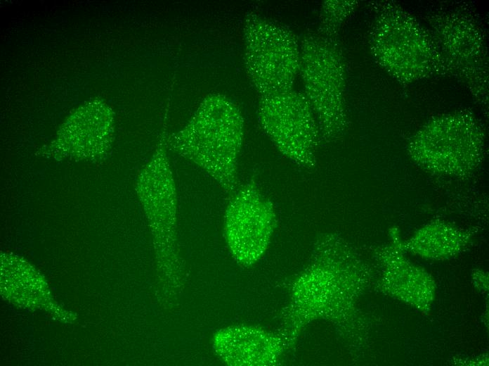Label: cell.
Masks as SVG:
<instances>
[{
	"label": "cell",
	"mask_w": 489,
	"mask_h": 366,
	"mask_svg": "<svg viewBox=\"0 0 489 366\" xmlns=\"http://www.w3.org/2000/svg\"><path fill=\"white\" fill-rule=\"evenodd\" d=\"M354 2L325 1L320 10V26L318 34L332 39L341 22L350 13Z\"/></svg>",
	"instance_id": "7"
},
{
	"label": "cell",
	"mask_w": 489,
	"mask_h": 366,
	"mask_svg": "<svg viewBox=\"0 0 489 366\" xmlns=\"http://www.w3.org/2000/svg\"><path fill=\"white\" fill-rule=\"evenodd\" d=\"M244 62L260 96L293 89L299 74L300 42L289 28L254 13L244 26Z\"/></svg>",
	"instance_id": "3"
},
{
	"label": "cell",
	"mask_w": 489,
	"mask_h": 366,
	"mask_svg": "<svg viewBox=\"0 0 489 366\" xmlns=\"http://www.w3.org/2000/svg\"><path fill=\"white\" fill-rule=\"evenodd\" d=\"M167 118L151 159L140 171L135 190L150 220L160 259L171 266L178 263L176 227L177 190L167 156Z\"/></svg>",
	"instance_id": "5"
},
{
	"label": "cell",
	"mask_w": 489,
	"mask_h": 366,
	"mask_svg": "<svg viewBox=\"0 0 489 366\" xmlns=\"http://www.w3.org/2000/svg\"><path fill=\"white\" fill-rule=\"evenodd\" d=\"M333 40L310 33L300 41L299 74L304 95L316 118L321 141H331L346 127L341 59Z\"/></svg>",
	"instance_id": "2"
},
{
	"label": "cell",
	"mask_w": 489,
	"mask_h": 366,
	"mask_svg": "<svg viewBox=\"0 0 489 366\" xmlns=\"http://www.w3.org/2000/svg\"><path fill=\"white\" fill-rule=\"evenodd\" d=\"M244 118L228 98L211 94L187 125L167 138V147L202 168L228 194L237 189Z\"/></svg>",
	"instance_id": "1"
},
{
	"label": "cell",
	"mask_w": 489,
	"mask_h": 366,
	"mask_svg": "<svg viewBox=\"0 0 489 366\" xmlns=\"http://www.w3.org/2000/svg\"><path fill=\"white\" fill-rule=\"evenodd\" d=\"M232 194L224 217L226 240L235 260L250 265L268 246L275 226V210L254 179Z\"/></svg>",
	"instance_id": "6"
},
{
	"label": "cell",
	"mask_w": 489,
	"mask_h": 366,
	"mask_svg": "<svg viewBox=\"0 0 489 366\" xmlns=\"http://www.w3.org/2000/svg\"><path fill=\"white\" fill-rule=\"evenodd\" d=\"M259 122L275 148L298 167L311 169L321 141L315 115L303 93L293 89L260 96Z\"/></svg>",
	"instance_id": "4"
}]
</instances>
